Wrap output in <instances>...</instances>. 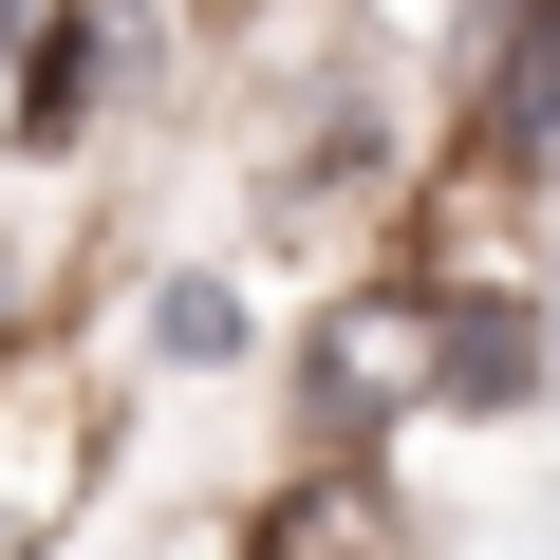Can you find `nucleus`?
Returning a JSON list of instances; mask_svg holds the SVG:
<instances>
[{
  "instance_id": "f257e3e1",
  "label": "nucleus",
  "mask_w": 560,
  "mask_h": 560,
  "mask_svg": "<svg viewBox=\"0 0 560 560\" xmlns=\"http://www.w3.org/2000/svg\"><path fill=\"white\" fill-rule=\"evenodd\" d=\"M300 393H318V430H393V411L448 393V318L430 300H337L300 337Z\"/></svg>"
},
{
  "instance_id": "f03ea898",
  "label": "nucleus",
  "mask_w": 560,
  "mask_h": 560,
  "mask_svg": "<svg viewBox=\"0 0 560 560\" xmlns=\"http://www.w3.org/2000/svg\"><path fill=\"white\" fill-rule=\"evenodd\" d=\"M261 560H411V541H393L374 467H300V486L261 504Z\"/></svg>"
}]
</instances>
